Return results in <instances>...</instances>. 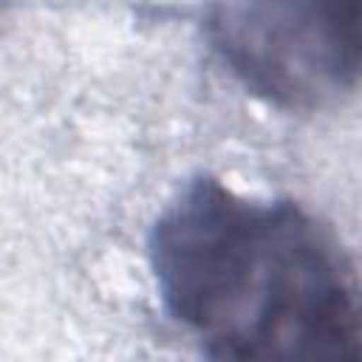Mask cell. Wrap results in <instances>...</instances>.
Wrapping results in <instances>:
<instances>
[{"mask_svg":"<svg viewBox=\"0 0 362 362\" xmlns=\"http://www.w3.org/2000/svg\"><path fill=\"white\" fill-rule=\"evenodd\" d=\"M147 252L201 362H362V274L300 201L201 173L164 204Z\"/></svg>","mask_w":362,"mask_h":362,"instance_id":"cell-1","label":"cell"},{"mask_svg":"<svg viewBox=\"0 0 362 362\" xmlns=\"http://www.w3.org/2000/svg\"><path fill=\"white\" fill-rule=\"evenodd\" d=\"M204 34L226 71L280 110H325L362 88V3H218Z\"/></svg>","mask_w":362,"mask_h":362,"instance_id":"cell-2","label":"cell"}]
</instances>
